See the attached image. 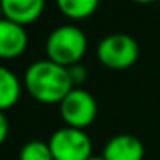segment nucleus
I'll return each instance as SVG.
<instances>
[{
    "label": "nucleus",
    "mask_w": 160,
    "mask_h": 160,
    "mask_svg": "<svg viewBox=\"0 0 160 160\" xmlns=\"http://www.w3.org/2000/svg\"><path fill=\"white\" fill-rule=\"evenodd\" d=\"M24 88L40 103H60L74 88L69 69L52 60H36L24 72Z\"/></svg>",
    "instance_id": "nucleus-1"
},
{
    "label": "nucleus",
    "mask_w": 160,
    "mask_h": 160,
    "mask_svg": "<svg viewBox=\"0 0 160 160\" xmlns=\"http://www.w3.org/2000/svg\"><path fill=\"white\" fill-rule=\"evenodd\" d=\"M48 60L64 67L79 64L88 48V38L83 29L74 24H62L48 35L45 42Z\"/></svg>",
    "instance_id": "nucleus-2"
},
{
    "label": "nucleus",
    "mask_w": 160,
    "mask_h": 160,
    "mask_svg": "<svg viewBox=\"0 0 160 160\" xmlns=\"http://www.w3.org/2000/svg\"><path fill=\"white\" fill-rule=\"evenodd\" d=\"M48 146L53 160H90L93 157V143L88 132L71 126L53 131Z\"/></svg>",
    "instance_id": "nucleus-3"
},
{
    "label": "nucleus",
    "mask_w": 160,
    "mask_h": 160,
    "mask_svg": "<svg viewBox=\"0 0 160 160\" xmlns=\"http://www.w3.org/2000/svg\"><path fill=\"white\" fill-rule=\"evenodd\" d=\"M97 57L110 69H128L139 57V47L132 36L126 33H112L97 45Z\"/></svg>",
    "instance_id": "nucleus-4"
},
{
    "label": "nucleus",
    "mask_w": 160,
    "mask_h": 160,
    "mask_svg": "<svg viewBox=\"0 0 160 160\" xmlns=\"http://www.w3.org/2000/svg\"><path fill=\"white\" fill-rule=\"evenodd\" d=\"M60 115L71 128L84 129L95 121L98 105L95 97L83 88H72L59 103Z\"/></svg>",
    "instance_id": "nucleus-5"
},
{
    "label": "nucleus",
    "mask_w": 160,
    "mask_h": 160,
    "mask_svg": "<svg viewBox=\"0 0 160 160\" xmlns=\"http://www.w3.org/2000/svg\"><path fill=\"white\" fill-rule=\"evenodd\" d=\"M28 47V33L24 26L2 18L0 19V57L14 59L24 53Z\"/></svg>",
    "instance_id": "nucleus-6"
},
{
    "label": "nucleus",
    "mask_w": 160,
    "mask_h": 160,
    "mask_svg": "<svg viewBox=\"0 0 160 160\" xmlns=\"http://www.w3.org/2000/svg\"><path fill=\"white\" fill-rule=\"evenodd\" d=\"M102 157L103 160H143L145 146L132 134H117L107 141Z\"/></svg>",
    "instance_id": "nucleus-7"
},
{
    "label": "nucleus",
    "mask_w": 160,
    "mask_h": 160,
    "mask_svg": "<svg viewBox=\"0 0 160 160\" xmlns=\"http://www.w3.org/2000/svg\"><path fill=\"white\" fill-rule=\"evenodd\" d=\"M4 18L21 26L35 22L45 9V0H0Z\"/></svg>",
    "instance_id": "nucleus-8"
},
{
    "label": "nucleus",
    "mask_w": 160,
    "mask_h": 160,
    "mask_svg": "<svg viewBox=\"0 0 160 160\" xmlns=\"http://www.w3.org/2000/svg\"><path fill=\"white\" fill-rule=\"evenodd\" d=\"M21 97V83L19 78L9 67L0 66V110L14 107Z\"/></svg>",
    "instance_id": "nucleus-9"
},
{
    "label": "nucleus",
    "mask_w": 160,
    "mask_h": 160,
    "mask_svg": "<svg viewBox=\"0 0 160 160\" xmlns=\"http://www.w3.org/2000/svg\"><path fill=\"white\" fill-rule=\"evenodd\" d=\"M59 11L71 19H84L97 11L100 0H55Z\"/></svg>",
    "instance_id": "nucleus-10"
},
{
    "label": "nucleus",
    "mask_w": 160,
    "mask_h": 160,
    "mask_svg": "<svg viewBox=\"0 0 160 160\" xmlns=\"http://www.w3.org/2000/svg\"><path fill=\"white\" fill-rule=\"evenodd\" d=\"M19 160H53L48 141H42V139L26 141L19 152Z\"/></svg>",
    "instance_id": "nucleus-11"
},
{
    "label": "nucleus",
    "mask_w": 160,
    "mask_h": 160,
    "mask_svg": "<svg viewBox=\"0 0 160 160\" xmlns=\"http://www.w3.org/2000/svg\"><path fill=\"white\" fill-rule=\"evenodd\" d=\"M67 69H69V76H71V81H72L74 88H79L81 84L86 81L88 71H86V67H84L83 64H74V66L67 67Z\"/></svg>",
    "instance_id": "nucleus-12"
},
{
    "label": "nucleus",
    "mask_w": 160,
    "mask_h": 160,
    "mask_svg": "<svg viewBox=\"0 0 160 160\" xmlns=\"http://www.w3.org/2000/svg\"><path fill=\"white\" fill-rule=\"evenodd\" d=\"M7 136H9V121L4 112L0 110V145L7 139Z\"/></svg>",
    "instance_id": "nucleus-13"
},
{
    "label": "nucleus",
    "mask_w": 160,
    "mask_h": 160,
    "mask_svg": "<svg viewBox=\"0 0 160 160\" xmlns=\"http://www.w3.org/2000/svg\"><path fill=\"white\" fill-rule=\"evenodd\" d=\"M134 2H139V4H150V2H155V0H134Z\"/></svg>",
    "instance_id": "nucleus-14"
},
{
    "label": "nucleus",
    "mask_w": 160,
    "mask_h": 160,
    "mask_svg": "<svg viewBox=\"0 0 160 160\" xmlns=\"http://www.w3.org/2000/svg\"><path fill=\"white\" fill-rule=\"evenodd\" d=\"M90 160H103V157H91Z\"/></svg>",
    "instance_id": "nucleus-15"
},
{
    "label": "nucleus",
    "mask_w": 160,
    "mask_h": 160,
    "mask_svg": "<svg viewBox=\"0 0 160 160\" xmlns=\"http://www.w3.org/2000/svg\"><path fill=\"white\" fill-rule=\"evenodd\" d=\"M4 18V11H2V4H0V19Z\"/></svg>",
    "instance_id": "nucleus-16"
}]
</instances>
